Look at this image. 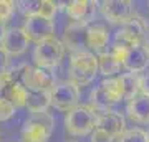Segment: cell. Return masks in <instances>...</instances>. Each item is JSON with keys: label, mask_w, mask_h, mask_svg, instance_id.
<instances>
[{"label": "cell", "mask_w": 149, "mask_h": 142, "mask_svg": "<svg viewBox=\"0 0 149 142\" xmlns=\"http://www.w3.org/2000/svg\"><path fill=\"white\" fill-rule=\"evenodd\" d=\"M70 81L73 84L80 86H86L91 81H95L96 74H98V60L96 55L90 51H81L71 55L70 60Z\"/></svg>", "instance_id": "obj_1"}, {"label": "cell", "mask_w": 149, "mask_h": 142, "mask_svg": "<svg viewBox=\"0 0 149 142\" xmlns=\"http://www.w3.org/2000/svg\"><path fill=\"white\" fill-rule=\"evenodd\" d=\"M119 101H123V94L118 78H106L96 89H93L90 96V107L95 112H104L111 111V106Z\"/></svg>", "instance_id": "obj_2"}, {"label": "cell", "mask_w": 149, "mask_h": 142, "mask_svg": "<svg viewBox=\"0 0 149 142\" xmlns=\"http://www.w3.org/2000/svg\"><path fill=\"white\" fill-rule=\"evenodd\" d=\"M96 112L90 106L78 104L74 109L66 112L65 117V129L73 137H85L95 131Z\"/></svg>", "instance_id": "obj_3"}, {"label": "cell", "mask_w": 149, "mask_h": 142, "mask_svg": "<svg viewBox=\"0 0 149 142\" xmlns=\"http://www.w3.org/2000/svg\"><path fill=\"white\" fill-rule=\"evenodd\" d=\"M55 127V119L50 112L32 114L23 124L22 142H48Z\"/></svg>", "instance_id": "obj_4"}, {"label": "cell", "mask_w": 149, "mask_h": 142, "mask_svg": "<svg viewBox=\"0 0 149 142\" xmlns=\"http://www.w3.org/2000/svg\"><path fill=\"white\" fill-rule=\"evenodd\" d=\"M65 55V46L58 38H48L43 42L37 43V46L33 48V63L38 68L50 69L55 68L61 63Z\"/></svg>", "instance_id": "obj_5"}, {"label": "cell", "mask_w": 149, "mask_h": 142, "mask_svg": "<svg viewBox=\"0 0 149 142\" xmlns=\"http://www.w3.org/2000/svg\"><path fill=\"white\" fill-rule=\"evenodd\" d=\"M18 81L28 93H50L55 86L53 74L38 66H23Z\"/></svg>", "instance_id": "obj_6"}, {"label": "cell", "mask_w": 149, "mask_h": 142, "mask_svg": "<svg viewBox=\"0 0 149 142\" xmlns=\"http://www.w3.org/2000/svg\"><path fill=\"white\" fill-rule=\"evenodd\" d=\"M80 103V88L71 81H61L50 91V106L60 112H70Z\"/></svg>", "instance_id": "obj_7"}, {"label": "cell", "mask_w": 149, "mask_h": 142, "mask_svg": "<svg viewBox=\"0 0 149 142\" xmlns=\"http://www.w3.org/2000/svg\"><path fill=\"white\" fill-rule=\"evenodd\" d=\"M144 37H146V23L143 21V18L134 15L126 23H123L121 28L118 30L114 45L131 48V46H136V45H143Z\"/></svg>", "instance_id": "obj_8"}, {"label": "cell", "mask_w": 149, "mask_h": 142, "mask_svg": "<svg viewBox=\"0 0 149 142\" xmlns=\"http://www.w3.org/2000/svg\"><path fill=\"white\" fill-rule=\"evenodd\" d=\"M27 38L33 43H40L43 40L55 37V21L53 18H45V17H27L25 23L22 26Z\"/></svg>", "instance_id": "obj_9"}, {"label": "cell", "mask_w": 149, "mask_h": 142, "mask_svg": "<svg viewBox=\"0 0 149 142\" xmlns=\"http://www.w3.org/2000/svg\"><path fill=\"white\" fill-rule=\"evenodd\" d=\"M104 18L111 23H126L134 17V3L131 0H106L101 3Z\"/></svg>", "instance_id": "obj_10"}, {"label": "cell", "mask_w": 149, "mask_h": 142, "mask_svg": "<svg viewBox=\"0 0 149 142\" xmlns=\"http://www.w3.org/2000/svg\"><path fill=\"white\" fill-rule=\"evenodd\" d=\"M86 30H88V23H81V21H71L63 33V46L65 50L68 48L70 51L81 53L88 51L86 50Z\"/></svg>", "instance_id": "obj_11"}, {"label": "cell", "mask_w": 149, "mask_h": 142, "mask_svg": "<svg viewBox=\"0 0 149 142\" xmlns=\"http://www.w3.org/2000/svg\"><path fill=\"white\" fill-rule=\"evenodd\" d=\"M95 129L106 132L113 139H118L123 132L126 131V121L119 112L114 111H104V112H96V124Z\"/></svg>", "instance_id": "obj_12"}, {"label": "cell", "mask_w": 149, "mask_h": 142, "mask_svg": "<svg viewBox=\"0 0 149 142\" xmlns=\"http://www.w3.org/2000/svg\"><path fill=\"white\" fill-rule=\"evenodd\" d=\"M28 45H30V40L22 30V26H13L7 30L0 48L7 53V56H20L28 50Z\"/></svg>", "instance_id": "obj_13"}, {"label": "cell", "mask_w": 149, "mask_h": 142, "mask_svg": "<svg viewBox=\"0 0 149 142\" xmlns=\"http://www.w3.org/2000/svg\"><path fill=\"white\" fill-rule=\"evenodd\" d=\"M149 66V51L144 45H136L126 50V55L123 58V68L128 73L138 74Z\"/></svg>", "instance_id": "obj_14"}, {"label": "cell", "mask_w": 149, "mask_h": 142, "mask_svg": "<svg viewBox=\"0 0 149 142\" xmlns=\"http://www.w3.org/2000/svg\"><path fill=\"white\" fill-rule=\"evenodd\" d=\"M109 43V32L104 25H88L86 30V50L93 55H101L106 51Z\"/></svg>", "instance_id": "obj_15"}, {"label": "cell", "mask_w": 149, "mask_h": 142, "mask_svg": "<svg viewBox=\"0 0 149 142\" xmlns=\"http://www.w3.org/2000/svg\"><path fill=\"white\" fill-rule=\"evenodd\" d=\"M98 2H90V0H73L66 3V15L71 18V21H81L88 23L95 18Z\"/></svg>", "instance_id": "obj_16"}, {"label": "cell", "mask_w": 149, "mask_h": 142, "mask_svg": "<svg viewBox=\"0 0 149 142\" xmlns=\"http://www.w3.org/2000/svg\"><path fill=\"white\" fill-rule=\"evenodd\" d=\"M128 116L139 124H149V96L138 94L128 101Z\"/></svg>", "instance_id": "obj_17"}, {"label": "cell", "mask_w": 149, "mask_h": 142, "mask_svg": "<svg viewBox=\"0 0 149 142\" xmlns=\"http://www.w3.org/2000/svg\"><path fill=\"white\" fill-rule=\"evenodd\" d=\"M96 60H98V73H101L104 78H116V74L123 68L121 61L114 58L109 51L98 55Z\"/></svg>", "instance_id": "obj_18"}, {"label": "cell", "mask_w": 149, "mask_h": 142, "mask_svg": "<svg viewBox=\"0 0 149 142\" xmlns=\"http://www.w3.org/2000/svg\"><path fill=\"white\" fill-rule=\"evenodd\" d=\"M27 96H28V91L22 86L20 81H15L12 83L7 89H3L0 93V98L10 101L12 104L15 106V109L18 107H25V103H27Z\"/></svg>", "instance_id": "obj_19"}, {"label": "cell", "mask_w": 149, "mask_h": 142, "mask_svg": "<svg viewBox=\"0 0 149 142\" xmlns=\"http://www.w3.org/2000/svg\"><path fill=\"white\" fill-rule=\"evenodd\" d=\"M121 86V94L123 99H133L134 96L139 94V76L133 73H123L119 76H116Z\"/></svg>", "instance_id": "obj_20"}, {"label": "cell", "mask_w": 149, "mask_h": 142, "mask_svg": "<svg viewBox=\"0 0 149 142\" xmlns=\"http://www.w3.org/2000/svg\"><path fill=\"white\" fill-rule=\"evenodd\" d=\"M25 107L30 114H42L50 107V93H28Z\"/></svg>", "instance_id": "obj_21"}, {"label": "cell", "mask_w": 149, "mask_h": 142, "mask_svg": "<svg viewBox=\"0 0 149 142\" xmlns=\"http://www.w3.org/2000/svg\"><path fill=\"white\" fill-rule=\"evenodd\" d=\"M119 142H148V136L146 131L139 129V127H133V129H126L121 136L118 137Z\"/></svg>", "instance_id": "obj_22"}, {"label": "cell", "mask_w": 149, "mask_h": 142, "mask_svg": "<svg viewBox=\"0 0 149 142\" xmlns=\"http://www.w3.org/2000/svg\"><path fill=\"white\" fill-rule=\"evenodd\" d=\"M15 8H17V2H13V0H0V21L7 23L12 18Z\"/></svg>", "instance_id": "obj_23"}, {"label": "cell", "mask_w": 149, "mask_h": 142, "mask_svg": "<svg viewBox=\"0 0 149 142\" xmlns=\"http://www.w3.org/2000/svg\"><path fill=\"white\" fill-rule=\"evenodd\" d=\"M15 106L12 104L10 101L3 99V98H0V122H5L8 119L13 117L15 114Z\"/></svg>", "instance_id": "obj_24"}, {"label": "cell", "mask_w": 149, "mask_h": 142, "mask_svg": "<svg viewBox=\"0 0 149 142\" xmlns=\"http://www.w3.org/2000/svg\"><path fill=\"white\" fill-rule=\"evenodd\" d=\"M18 79L15 78V71H12V69H5V71H2L0 73V93L3 89H7L12 83H15Z\"/></svg>", "instance_id": "obj_25"}, {"label": "cell", "mask_w": 149, "mask_h": 142, "mask_svg": "<svg viewBox=\"0 0 149 142\" xmlns=\"http://www.w3.org/2000/svg\"><path fill=\"white\" fill-rule=\"evenodd\" d=\"M116 139H113L111 136H108L106 132L100 131V129H95L91 132V142H114Z\"/></svg>", "instance_id": "obj_26"}, {"label": "cell", "mask_w": 149, "mask_h": 142, "mask_svg": "<svg viewBox=\"0 0 149 142\" xmlns=\"http://www.w3.org/2000/svg\"><path fill=\"white\" fill-rule=\"evenodd\" d=\"M139 94L149 96V73L139 76Z\"/></svg>", "instance_id": "obj_27"}, {"label": "cell", "mask_w": 149, "mask_h": 142, "mask_svg": "<svg viewBox=\"0 0 149 142\" xmlns=\"http://www.w3.org/2000/svg\"><path fill=\"white\" fill-rule=\"evenodd\" d=\"M7 66H8V56H7V53L0 48V73L5 71Z\"/></svg>", "instance_id": "obj_28"}, {"label": "cell", "mask_w": 149, "mask_h": 142, "mask_svg": "<svg viewBox=\"0 0 149 142\" xmlns=\"http://www.w3.org/2000/svg\"><path fill=\"white\" fill-rule=\"evenodd\" d=\"M7 23H2L0 21V45H2V42H3V37H5V33H7Z\"/></svg>", "instance_id": "obj_29"}, {"label": "cell", "mask_w": 149, "mask_h": 142, "mask_svg": "<svg viewBox=\"0 0 149 142\" xmlns=\"http://www.w3.org/2000/svg\"><path fill=\"white\" fill-rule=\"evenodd\" d=\"M144 46H146V50L149 51V38H148V42H146V45H144Z\"/></svg>", "instance_id": "obj_30"}, {"label": "cell", "mask_w": 149, "mask_h": 142, "mask_svg": "<svg viewBox=\"0 0 149 142\" xmlns=\"http://www.w3.org/2000/svg\"><path fill=\"white\" fill-rule=\"evenodd\" d=\"M146 136H148V142H149V129H148V132H146Z\"/></svg>", "instance_id": "obj_31"}]
</instances>
